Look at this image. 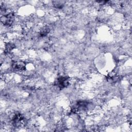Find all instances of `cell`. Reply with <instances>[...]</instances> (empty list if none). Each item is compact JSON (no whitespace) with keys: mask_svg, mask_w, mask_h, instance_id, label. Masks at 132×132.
I'll return each instance as SVG.
<instances>
[{"mask_svg":"<svg viewBox=\"0 0 132 132\" xmlns=\"http://www.w3.org/2000/svg\"><path fill=\"white\" fill-rule=\"evenodd\" d=\"M14 20V14L12 12L4 14L1 18V21L5 26H10L12 25Z\"/></svg>","mask_w":132,"mask_h":132,"instance_id":"1","label":"cell"},{"mask_svg":"<svg viewBox=\"0 0 132 132\" xmlns=\"http://www.w3.org/2000/svg\"><path fill=\"white\" fill-rule=\"evenodd\" d=\"M50 29L48 27H43L39 31V35L40 37L46 36L50 32Z\"/></svg>","mask_w":132,"mask_h":132,"instance_id":"5","label":"cell"},{"mask_svg":"<svg viewBox=\"0 0 132 132\" xmlns=\"http://www.w3.org/2000/svg\"><path fill=\"white\" fill-rule=\"evenodd\" d=\"M53 5L55 6V7L61 9L62 8L63 6V4L61 1H54L53 2Z\"/></svg>","mask_w":132,"mask_h":132,"instance_id":"7","label":"cell"},{"mask_svg":"<svg viewBox=\"0 0 132 132\" xmlns=\"http://www.w3.org/2000/svg\"><path fill=\"white\" fill-rule=\"evenodd\" d=\"M14 48V45L13 44H12V43H7L6 44L5 51L7 52H9Z\"/></svg>","mask_w":132,"mask_h":132,"instance_id":"6","label":"cell"},{"mask_svg":"<svg viewBox=\"0 0 132 132\" xmlns=\"http://www.w3.org/2000/svg\"><path fill=\"white\" fill-rule=\"evenodd\" d=\"M69 85V78L66 76H60L58 77L55 82V85L60 89H62Z\"/></svg>","mask_w":132,"mask_h":132,"instance_id":"3","label":"cell"},{"mask_svg":"<svg viewBox=\"0 0 132 132\" xmlns=\"http://www.w3.org/2000/svg\"><path fill=\"white\" fill-rule=\"evenodd\" d=\"M24 117L20 113H15L11 118L12 124L15 127L21 126L24 124Z\"/></svg>","mask_w":132,"mask_h":132,"instance_id":"2","label":"cell"},{"mask_svg":"<svg viewBox=\"0 0 132 132\" xmlns=\"http://www.w3.org/2000/svg\"><path fill=\"white\" fill-rule=\"evenodd\" d=\"M13 69L17 72L24 71L26 69V63L24 61H16L12 64Z\"/></svg>","mask_w":132,"mask_h":132,"instance_id":"4","label":"cell"}]
</instances>
